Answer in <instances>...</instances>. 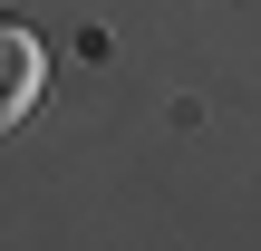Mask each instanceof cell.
Listing matches in <instances>:
<instances>
[{"mask_svg": "<svg viewBox=\"0 0 261 251\" xmlns=\"http://www.w3.org/2000/svg\"><path fill=\"white\" fill-rule=\"evenodd\" d=\"M39 97H48V48H39L19 19H0V135H10Z\"/></svg>", "mask_w": 261, "mask_h": 251, "instance_id": "obj_1", "label": "cell"}]
</instances>
